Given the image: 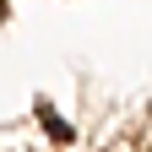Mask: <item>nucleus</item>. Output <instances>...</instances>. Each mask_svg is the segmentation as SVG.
<instances>
[{
  "label": "nucleus",
  "instance_id": "1",
  "mask_svg": "<svg viewBox=\"0 0 152 152\" xmlns=\"http://www.w3.org/2000/svg\"><path fill=\"white\" fill-rule=\"evenodd\" d=\"M38 120L49 125V136H54V141H71V136H76V130H71V125H65V120H60V114H54L49 103H38Z\"/></svg>",
  "mask_w": 152,
  "mask_h": 152
}]
</instances>
